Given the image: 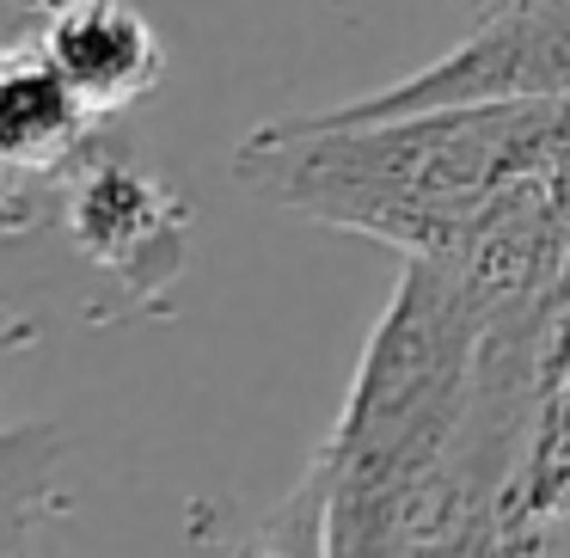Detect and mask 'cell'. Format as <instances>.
Listing matches in <instances>:
<instances>
[{"label": "cell", "instance_id": "1", "mask_svg": "<svg viewBox=\"0 0 570 558\" xmlns=\"http://www.w3.org/2000/svg\"><path fill=\"white\" fill-rule=\"evenodd\" d=\"M558 99H479L393 117H283L234 154L239 190L307 222L466 258L503 227L552 215ZM558 222V215H552Z\"/></svg>", "mask_w": 570, "mask_h": 558}, {"label": "cell", "instance_id": "2", "mask_svg": "<svg viewBox=\"0 0 570 558\" xmlns=\"http://www.w3.org/2000/svg\"><path fill=\"white\" fill-rule=\"evenodd\" d=\"M570 92V0H497L448 56L411 68L368 99L332 105L325 117H393L479 99H564Z\"/></svg>", "mask_w": 570, "mask_h": 558}, {"label": "cell", "instance_id": "3", "mask_svg": "<svg viewBox=\"0 0 570 558\" xmlns=\"http://www.w3.org/2000/svg\"><path fill=\"white\" fill-rule=\"evenodd\" d=\"M38 43L92 124L141 105L166 75L160 31L129 0H62L50 7V26Z\"/></svg>", "mask_w": 570, "mask_h": 558}, {"label": "cell", "instance_id": "4", "mask_svg": "<svg viewBox=\"0 0 570 558\" xmlns=\"http://www.w3.org/2000/svg\"><path fill=\"white\" fill-rule=\"evenodd\" d=\"M68 227H75L80 252L99 271H117L129 283L148 276H173L178 252H185V215L178 197L141 166H87L68 203Z\"/></svg>", "mask_w": 570, "mask_h": 558}, {"label": "cell", "instance_id": "5", "mask_svg": "<svg viewBox=\"0 0 570 558\" xmlns=\"http://www.w3.org/2000/svg\"><path fill=\"white\" fill-rule=\"evenodd\" d=\"M92 117L56 75L43 43L0 50V166L19 178H50L87 148Z\"/></svg>", "mask_w": 570, "mask_h": 558}, {"label": "cell", "instance_id": "6", "mask_svg": "<svg viewBox=\"0 0 570 558\" xmlns=\"http://www.w3.org/2000/svg\"><path fill=\"white\" fill-rule=\"evenodd\" d=\"M68 442L50 423L0 430V558H43L38 540L62 509Z\"/></svg>", "mask_w": 570, "mask_h": 558}, {"label": "cell", "instance_id": "7", "mask_svg": "<svg viewBox=\"0 0 570 558\" xmlns=\"http://www.w3.org/2000/svg\"><path fill=\"white\" fill-rule=\"evenodd\" d=\"M252 558H320V497H313V484H301L288 497V509L264 528Z\"/></svg>", "mask_w": 570, "mask_h": 558}, {"label": "cell", "instance_id": "8", "mask_svg": "<svg viewBox=\"0 0 570 558\" xmlns=\"http://www.w3.org/2000/svg\"><path fill=\"white\" fill-rule=\"evenodd\" d=\"M552 215L570 239V92L558 99V148H552Z\"/></svg>", "mask_w": 570, "mask_h": 558}, {"label": "cell", "instance_id": "9", "mask_svg": "<svg viewBox=\"0 0 570 558\" xmlns=\"http://www.w3.org/2000/svg\"><path fill=\"white\" fill-rule=\"evenodd\" d=\"M13 197H19V173H7V166H0V215L13 209Z\"/></svg>", "mask_w": 570, "mask_h": 558}, {"label": "cell", "instance_id": "10", "mask_svg": "<svg viewBox=\"0 0 570 558\" xmlns=\"http://www.w3.org/2000/svg\"><path fill=\"white\" fill-rule=\"evenodd\" d=\"M38 7H62V0H38Z\"/></svg>", "mask_w": 570, "mask_h": 558}]
</instances>
